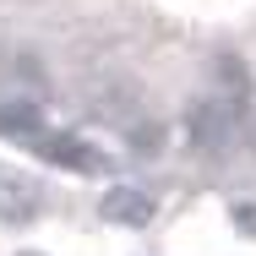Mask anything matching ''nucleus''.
I'll return each instance as SVG.
<instances>
[{
    "label": "nucleus",
    "mask_w": 256,
    "mask_h": 256,
    "mask_svg": "<svg viewBox=\"0 0 256 256\" xmlns=\"http://www.w3.org/2000/svg\"><path fill=\"white\" fill-rule=\"evenodd\" d=\"M234 126H240V109H229V104L218 98V93H212V98H202L196 104V109H191V114H186V131H191V148H224V142H229V136H234Z\"/></svg>",
    "instance_id": "obj_1"
},
{
    "label": "nucleus",
    "mask_w": 256,
    "mask_h": 256,
    "mask_svg": "<svg viewBox=\"0 0 256 256\" xmlns=\"http://www.w3.org/2000/svg\"><path fill=\"white\" fill-rule=\"evenodd\" d=\"M109 224H131V229H142L148 218H153V196L148 191H131V186H114V191H104V207H98Z\"/></svg>",
    "instance_id": "obj_2"
},
{
    "label": "nucleus",
    "mask_w": 256,
    "mask_h": 256,
    "mask_svg": "<svg viewBox=\"0 0 256 256\" xmlns=\"http://www.w3.org/2000/svg\"><path fill=\"white\" fill-rule=\"evenodd\" d=\"M218 98L229 104V109H240V114H246V104H251V76H246V66H240L234 54L218 60Z\"/></svg>",
    "instance_id": "obj_3"
},
{
    "label": "nucleus",
    "mask_w": 256,
    "mask_h": 256,
    "mask_svg": "<svg viewBox=\"0 0 256 256\" xmlns=\"http://www.w3.org/2000/svg\"><path fill=\"white\" fill-rule=\"evenodd\" d=\"M44 153H50L54 164H71V169H82V174H88V169H104L98 148H88L82 136H50V142H44Z\"/></svg>",
    "instance_id": "obj_4"
},
{
    "label": "nucleus",
    "mask_w": 256,
    "mask_h": 256,
    "mask_svg": "<svg viewBox=\"0 0 256 256\" xmlns=\"http://www.w3.org/2000/svg\"><path fill=\"white\" fill-rule=\"evenodd\" d=\"M0 126L16 131V136H28V131H38V109H33V104H6V109H0Z\"/></svg>",
    "instance_id": "obj_5"
},
{
    "label": "nucleus",
    "mask_w": 256,
    "mask_h": 256,
    "mask_svg": "<svg viewBox=\"0 0 256 256\" xmlns=\"http://www.w3.org/2000/svg\"><path fill=\"white\" fill-rule=\"evenodd\" d=\"M234 224H240V234H256V207H234Z\"/></svg>",
    "instance_id": "obj_6"
},
{
    "label": "nucleus",
    "mask_w": 256,
    "mask_h": 256,
    "mask_svg": "<svg viewBox=\"0 0 256 256\" xmlns=\"http://www.w3.org/2000/svg\"><path fill=\"white\" fill-rule=\"evenodd\" d=\"M28 256H38V251H28Z\"/></svg>",
    "instance_id": "obj_7"
}]
</instances>
